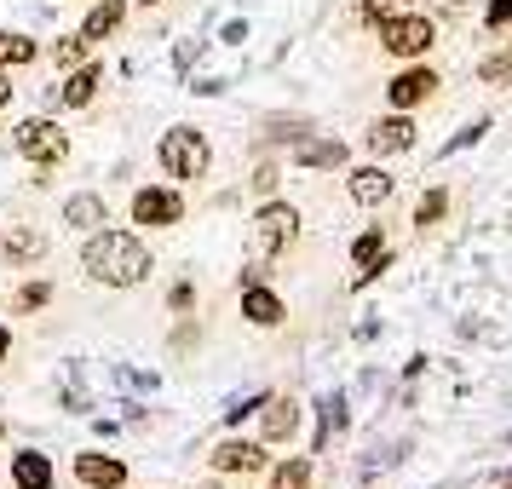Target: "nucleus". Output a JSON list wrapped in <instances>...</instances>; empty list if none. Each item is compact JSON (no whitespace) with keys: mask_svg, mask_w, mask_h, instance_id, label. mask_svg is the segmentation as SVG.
I'll return each mask as SVG.
<instances>
[{"mask_svg":"<svg viewBox=\"0 0 512 489\" xmlns=\"http://www.w3.org/2000/svg\"><path fill=\"white\" fill-rule=\"evenodd\" d=\"M489 133V121H472V127H461V133H455V139L443 144V156H455V150H466V144H478Z\"/></svg>","mask_w":512,"mask_h":489,"instance_id":"nucleus-27","label":"nucleus"},{"mask_svg":"<svg viewBox=\"0 0 512 489\" xmlns=\"http://www.w3.org/2000/svg\"><path fill=\"white\" fill-rule=\"evenodd\" d=\"M294 162L300 167H346V144L340 139H294Z\"/></svg>","mask_w":512,"mask_h":489,"instance_id":"nucleus-16","label":"nucleus"},{"mask_svg":"<svg viewBox=\"0 0 512 489\" xmlns=\"http://www.w3.org/2000/svg\"><path fill=\"white\" fill-rule=\"evenodd\" d=\"M75 478L87 489H121L127 484V466L116 455H75Z\"/></svg>","mask_w":512,"mask_h":489,"instance_id":"nucleus-9","label":"nucleus"},{"mask_svg":"<svg viewBox=\"0 0 512 489\" xmlns=\"http://www.w3.org/2000/svg\"><path fill=\"white\" fill-rule=\"evenodd\" d=\"M81 58H87V41H81V35H58V41H52V64H58V70H75Z\"/></svg>","mask_w":512,"mask_h":489,"instance_id":"nucleus-21","label":"nucleus"},{"mask_svg":"<svg viewBox=\"0 0 512 489\" xmlns=\"http://www.w3.org/2000/svg\"><path fill=\"white\" fill-rule=\"evenodd\" d=\"M98 81H104V70H98V64H81V70L64 81V93H52V98H64V104H75V110H81V104H93Z\"/></svg>","mask_w":512,"mask_h":489,"instance_id":"nucleus-18","label":"nucleus"},{"mask_svg":"<svg viewBox=\"0 0 512 489\" xmlns=\"http://www.w3.org/2000/svg\"><path fill=\"white\" fill-rule=\"evenodd\" d=\"M340 426H346V403H340V397H323V443L334 438Z\"/></svg>","mask_w":512,"mask_h":489,"instance_id":"nucleus-26","label":"nucleus"},{"mask_svg":"<svg viewBox=\"0 0 512 489\" xmlns=\"http://www.w3.org/2000/svg\"><path fill=\"white\" fill-rule=\"evenodd\" d=\"M478 75H484V81H507V75H512V52H495V58H484V64H478Z\"/></svg>","mask_w":512,"mask_h":489,"instance_id":"nucleus-28","label":"nucleus"},{"mask_svg":"<svg viewBox=\"0 0 512 489\" xmlns=\"http://www.w3.org/2000/svg\"><path fill=\"white\" fill-rule=\"evenodd\" d=\"M369 150L374 156H397V150H415V121L409 116H386L369 127Z\"/></svg>","mask_w":512,"mask_h":489,"instance_id":"nucleus-8","label":"nucleus"},{"mask_svg":"<svg viewBox=\"0 0 512 489\" xmlns=\"http://www.w3.org/2000/svg\"><path fill=\"white\" fill-rule=\"evenodd\" d=\"M294 426H300V403L294 397H259V432L271 443L294 438Z\"/></svg>","mask_w":512,"mask_h":489,"instance_id":"nucleus-7","label":"nucleus"},{"mask_svg":"<svg viewBox=\"0 0 512 489\" xmlns=\"http://www.w3.org/2000/svg\"><path fill=\"white\" fill-rule=\"evenodd\" d=\"M81 265H87V277L104 282V288H133V282L150 277V248H144L139 236L104 231V225H98V231L87 236V248H81Z\"/></svg>","mask_w":512,"mask_h":489,"instance_id":"nucleus-1","label":"nucleus"},{"mask_svg":"<svg viewBox=\"0 0 512 489\" xmlns=\"http://www.w3.org/2000/svg\"><path fill=\"white\" fill-rule=\"evenodd\" d=\"M47 254V236L29 231V225H12V231L0 236V259H12V265H29V259Z\"/></svg>","mask_w":512,"mask_h":489,"instance_id":"nucleus-14","label":"nucleus"},{"mask_svg":"<svg viewBox=\"0 0 512 489\" xmlns=\"http://www.w3.org/2000/svg\"><path fill=\"white\" fill-rule=\"evenodd\" d=\"M351 259H357V265H374V259H386V236H380V231H363L357 242H351Z\"/></svg>","mask_w":512,"mask_h":489,"instance_id":"nucleus-23","label":"nucleus"},{"mask_svg":"<svg viewBox=\"0 0 512 489\" xmlns=\"http://www.w3.org/2000/svg\"><path fill=\"white\" fill-rule=\"evenodd\" d=\"M294 231H300V213H294V208H282V202L259 208V219H254V254H282V248L294 242Z\"/></svg>","mask_w":512,"mask_h":489,"instance_id":"nucleus-5","label":"nucleus"},{"mask_svg":"<svg viewBox=\"0 0 512 489\" xmlns=\"http://www.w3.org/2000/svg\"><path fill=\"white\" fill-rule=\"evenodd\" d=\"M484 24H489V29H501V24H512V0H489Z\"/></svg>","mask_w":512,"mask_h":489,"instance_id":"nucleus-29","label":"nucleus"},{"mask_svg":"<svg viewBox=\"0 0 512 489\" xmlns=\"http://www.w3.org/2000/svg\"><path fill=\"white\" fill-rule=\"evenodd\" d=\"M12 484L18 489H52V461L47 455H35V449L12 455Z\"/></svg>","mask_w":512,"mask_h":489,"instance_id":"nucleus-17","label":"nucleus"},{"mask_svg":"<svg viewBox=\"0 0 512 489\" xmlns=\"http://www.w3.org/2000/svg\"><path fill=\"white\" fill-rule=\"evenodd\" d=\"M380 41H386V52H397V58H426V52L438 47V24L420 18V12H397V18L380 24Z\"/></svg>","mask_w":512,"mask_h":489,"instance_id":"nucleus-2","label":"nucleus"},{"mask_svg":"<svg viewBox=\"0 0 512 489\" xmlns=\"http://www.w3.org/2000/svg\"><path fill=\"white\" fill-rule=\"evenodd\" d=\"M254 190H277V167H271V162L254 173Z\"/></svg>","mask_w":512,"mask_h":489,"instance_id":"nucleus-32","label":"nucleus"},{"mask_svg":"<svg viewBox=\"0 0 512 489\" xmlns=\"http://www.w3.org/2000/svg\"><path fill=\"white\" fill-rule=\"evenodd\" d=\"M139 6H156V0H139Z\"/></svg>","mask_w":512,"mask_h":489,"instance_id":"nucleus-35","label":"nucleus"},{"mask_svg":"<svg viewBox=\"0 0 512 489\" xmlns=\"http://www.w3.org/2000/svg\"><path fill=\"white\" fill-rule=\"evenodd\" d=\"M18 150H24L29 162H41V167H52V162H64V156H70V139H64V133H58V127H52V121H24V127H18Z\"/></svg>","mask_w":512,"mask_h":489,"instance_id":"nucleus-4","label":"nucleus"},{"mask_svg":"<svg viewBox=\"0 0 512 489\" xmlns=\"http://www.w3.org/2000/svg\"><path fill=\"white\" fill-rule=\"evenodd\" d=\"M271 489H311V466L305 461H282L271 472Z\"/></svg>","mask_w":512,"mask_h":489,"instance_id":"nucleus-22","label":"nucleus"},{"mask_svg":"<svg viewBox=\"0 0 512 489\" xmlns=\"http://www.w3.org/2000/svg\"><path fill=\"white\" fill-rule=\"evenodd\" d=\"M363 6H369V18L386 24V18H397V6H403V0H363Z\"/></svg>","mask_w":512,"mask_h":489,"instance_id":"nucleus-31","label":"nucleus"},{"mask_svg":"<svg viewBox=\"0 0 512 489\" xmlns=\"http://www.w3.org/2000/svg\"><path fill=\"white\" fill-rule=\"evenodd\" d=\"M0 104H12V81H6V70H0Z\"/></svg>","mask_w":512,"mask_h":489,"instance_id":"nucleus-33","label":"nucleus"},{"mask_svg":"<svg viewBox=\"0 0 512 489\" xmlns=\"http://www.w3.org/2000/svg\"><path fill=\"white\" fill-rule=\"evenodd\" d=\"M242 317H248L254 328H277L282 317H288V311H282V300L271 294V288H259V282H254V288L242 294Z\"/></svg>","mask_w":512,"mask_h":489,"instance_id":"nucleus-15","label":"nucleus"},{"mask_svg":"<svg viewBox=\"0 0 512 489\" xmlns=\"http://www.w3.org/2000/svg\"><path fill=\"white\" fill-rule=\"evenodd\" d=\"M116 24H121V0H98L87 12V24H81V41H104Z\"/></svg>","mask_w":512,"mask_h":489,"instance_id":"nucleus-19","label":"nucleus"},{"mask_svg":"<svg viewBox=\"0 0 512 489\" xmlns=\"http://www.w3.org/2000/svg\"><path fill=\"white\" fill-rule=\"evenodd\" d=\"M208 461H213V472H259V466H265V449H259V443L231 438V443H219Z\"/></svg>","mask_w":512,"mask_h":489,"instance_id":"nucleus-12","label":"nucleus"},{"mask_svg":"<svg viewBox=\"0 0 512 489\" xmlns=\"http://www.w3.org/2000/svg\"><path fill=\"white\" fill-rule=\"evenodd\" d=\"M501 489H512V478H507V484H501Z\"/></svg>","mask_w":512,"mask_h":489,"instance_id":"nucleus-36","label":"nucleus"},{"mask_svg":"<svg viewBox=\"0 0 512 489\" xmlns=\"http://www.w3.org/2000/svg\"><path fill=\"white\" fill-rule=\"evenodd\" d=\"M346 185H351V202H363V208H380V202H386V196L397 190V179L386 173V167H357Z\"/></svg>","mask_w":512,"mask_h":489,"instance_id":"nucleus-10","label":"nucleus"},{"mask_svg":"<svg viewBox=\"0 0 512 489\" xmlns=\"http://www.w3.org/2000/svg\"><path fill=\"white\" fill-rule=\"evenodd\" d=\"M162 167L173 179H202L208 173V139L196 127H173L162 139Z\"/></svg>","mask_w":512,"mask_h":489,"instance_id":"nucleus-3","label":"nucleus"},{"mask_svg":"<svg viewBox=\"0 0 512 489\" xmlns=\"http://www.w3.org/2000/svg\"><path fill=\"white\" fill-rule=\"evenodd\" d=\"M47 300H52V288H47V282H29L24 294L12 300V311H41V305H47Z\"/></svg>","mask_w":512,"mask_h":489,"instance_id":"nucleus-25","label":"nucleus"},{"mask_svg":"<svg viewBox=\"0 0 512 489\" xmlns=\"http://www.w3.org/2000/svg\"><path fill=\"white\" fill-rule=\"evenodd\" d=\"M443 208H449V196H443V190H426V196H420V208H415V225H420V231H426V225H438Z\"/></svg>","mask_w":512,"mask_h":489,"instance_id":"nucleus-24","label":"nucleus"},{"mask_svg":"<svg viewBox=\"0 0 512 489\" xmlns=\"http://www.w3.org/2000/svg\"><path fill=\"white\" fill-rule=\"evenodd\" d=\"M259 397H265V392H254V397H236L231 409H225V420H242V415H254V409H259Z\"/></svg>","mask_w":512,"mask_h":489,"instance_id":"nucleus-30","label":"nucleus"},{"mask_svg":"<svg viewBox=\"0 0 512 489\" xmlns=\"http://www.w3.org/2000/svg\"><path fill=\"white\" fill-rule=\"evenodd\" d=\"M29 58H35V41L18 35V29H0V70H18Z\"/></svg>","mask_w":512,"mask_h":489,"instance_id":"nucleus-20","label":"nucleus"},{"mask_svg":"<svg viewBox=\"0 0 512 489\" xmlns=\"http://www.w3.org/2000/svg\"><path fill=\"white\" fill-rule=\"evenodd\" d=\"M64 225H75V231H98V225H110V208H104V196H93V190L70 196V202H64Z\"/></svg>","mask_w":512,"mask_h":489,"instance_id":"nucleus-13","label":"nucleus"},{"mask_svg":"<svg viewBox=\"0 0 512 489\" xmlns=\"http://www.w3.org/2000/svg\"><path fill=\"white\" fill-rule=\"evenodd\" d=\"M386 93H392L397 110H415V104H426V98L438 93V75H432V70H403Z\"/></svg>","mask_w":512,"mask_h":489,"instance_id":"nucleus-11","label":"nucleus"},{"mask_svg":"<svg viewBox=\"0 0 512 489\" xmlns=\"http://www.w3.org/2000/svg\"><path fill=\"white\" fill-rule=\"evenodd\" d=\"M133 219H139V225H179V219H185V202H179L173 190H139V196H133Z\"/></svg>","mask_w":512,"mask_h":489,"instance_id":"nucleus-6","label":"nucleus"},{"mask_svg":"<svg viewBox=\"0 0 512 489\" xmlns=\"http://www.w3.org/2000/svg\"><path fill=\"white\" fill-rule=\"evenodd\" d=\"M6 351H12V334H6V328H0V363H6Z\"/></svg>","mask_w":512,"mask_h":489,"instance_id":"nucleus-34","label":"nucleus"}]
</instances>
